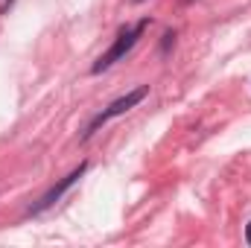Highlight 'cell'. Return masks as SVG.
I'll return each mask as SVG.
<instances>
[{
	"instance_id": "6da1fadb",
	"label": "cell",
	"mask_w": 251,
	"mask_h": 248,
	"mask_svg": "<svg viewBox=\"0 0 251 248\" xmlns=\"http://www.w3.org/2000/svg\"><path fill=\"white\" fill-rule=\"evenodd\" d=\"M143 29H146V21H140V24H134V26H128V29H123L117 38H114V44L94 62V67H91V73H102V70H108L111 64H117L120 59H123L126 53L137 44V38L143 35Z\"/></svg>"
},
{
	"instance_id": "7a4b0ae2",
	"label": "cell",
	"mask_w": 251,
	"mask_h": 248,
	"mask_svg": "<svg viewBox=\"0 0 251 248\" xmlns=\"http://www.w3.org/2000/svg\"><path fill=\"white\" fill-rule=\"evenodd\" d=\"M146 97H149V85H140V88L128 91L126 97L114 99V102H111L108 108H102V111H100V114H97V117L91 120V125L85 128V137H91V134H94V131H97L100 125H105L108 120H114V117H120V114H126V111H131V108H134L137 102H143Z\"/></svg>"
},
{
	"instance_id": "3957f363",
	"label": "cell",
	"mask_w": 251,
	"mask_h": 248,
	"mask_svg": "<svg viewBox=\"0 0 251 248\" xmlns=\"http://www.w3.org/2000/svg\"><path fill=\"white\" fill-rule=\"evenodd\" d=\"M85 170H88V164H79V167H76L73 173H67V175H64L59 184L50 187V190H47V193H44V196H41V198H38V201L32 204V207H29V216H38V213H44L47 207H53V204H56V201L62 198L64 193H67L70 187H73L76 181H79V178H82V175H85Z\"/></svg>"
},
{
	"instance_id": "277c9868",
	"label": "cell",
	"mask_w": 251,
	"mask_h": 248,
	"mask_svg": "<svg viewBox=\"0 0 251 248\" xmlns=\"http://www.w3.org/2000/svg\"><path fill=\"white\" fill-rule=\"evenodd\" d=\"M176 44V32H164V41H161V53L167 56L170 53V47Z\"/></svg>"
},
{
	"instance_id": "5b68a950",
	"label": "cell",
	"mask_w": 251,
	"mask_h": 248,
	"mask_svg": "<svg viewBox=\"0 0 251 248\" xmlns=\"http://www.w3.org/2000/svg\"><path fill=\"white\" fill-rule=\"evenodd\" d=\"M246 243H249V246H251V222H249V225H246Z\"/></svg>"
}]
</instances>
